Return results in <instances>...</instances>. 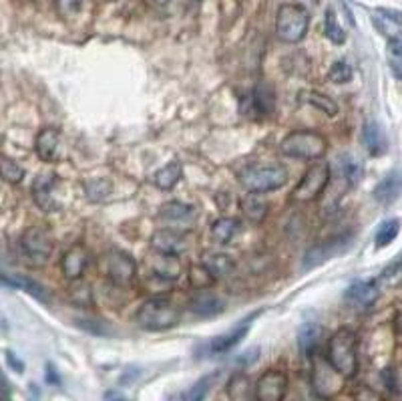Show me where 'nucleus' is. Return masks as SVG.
Listing matches in <instances>:
<instances>
[{
  "label": "nucleus",
  "instance_id": "nucleus-1",
  "mask_svg": "<svg viewBox=\"0 0 402 401\" xmlns=\"http://www.w3.org/2000/svg\"><path fill=\"white\" fill-rule=\"evenodd\" d=\"M326 361L332 371L352 379L358 373V335L352 329H338L326 347Z\"/></svg>",
  "mask_w": 402,
  "mask_h": 401
},
{
  "label": "nucleus",
  "instance_id": "nucleus-2",
  "mask_svg": "<svg viewBox=\"0 0 402 401\" xmlns=\"http://www.w3.org/2000/svg\"><path fill=\"white\" fill-rule=\"evenodd\" d=\"M179 319H182L179 307L173 301L165 298V296L147 298L135 313L137 325L141 327L143 331H151V333L169 331V329L179 325Z\"/></svg>",
  "mask_w": 402,
  "mask_h": 401
},
{
  "label": "nucleus",
  "instance_id": "nucleus-3",
  "mask_svg": "<svg viewBox=\"0 0 402 401\" xmlns=\"http://www.w3.org/2000/svg\"><path fill=\"white\" fill-rule=\"evenodd\" d=\"M288 178L290 174L282 163H252L237 174L240 184L246 187L249 194H266V192L280 190L285 186Z\"/></svg>",
  "mask_w": 402,
  "mask_h": 401
},
{
  "label": "nucleus",
  "instance_id": "nucleus-4",
  "mask_svg": "<svg viewBox=\"0 0 402 401\" xmlns=\"http://www.w3.org/2000/svg\"><path fill=\"white\" fill-rule=\"evenodd\" d=\"M310 27V14L300 4H282L276 14V37L296 45L306 37Z\"/></svg>",
  "mask_w": 402,
  "mask_h": 401
},
{
  "label": "nucleus",
  "instance_id": "nucleus-5",
  "mask_svg": "<svg viewBox=\"0 0 402 401\" xmlns=\"http://www.w3.org/2000/svg\"><path fill=\"white\" fill-rule=\"evenodd\" d=\"M280 149L292 160H320L328 149V141L324 135L302 129L285 135L280 144Z\"/></svg>",
  "mask_w": 402,
  "mask_h": 401
},
{
  "label": "nucleus",
  "instance_id": "nucleus-6",
  "mask_svg": "<svg viewBox=\"0 0 402 401\" xmlns=\"http://www.w3.org/2000/svg\"><path fill=\"white\" fill-rule=\"evenodd\" d=\"M97 270L103 277L105 281H109L115 286H125L129 284L135 274H137V262L133 260V256L127 255L125 250L111 248L97 260Z\"/></svg>",
  "mask_w": 402,
  "mask_h": 401
},
{
  "label": "nucleus",
  "instance_id": "nucleus-7",
  "mask_svg": "<svg viewBox=\"0 0 402 401\" xmlns=\"http://www.w3.org/2000/svg\"><path fill=\"white\" fill-rule=\"evenodd\" d=\"M328 182H330V163L318 161L310 165L306 170V174L302 175L298 186L292 190L290 200L294 204H310V202L318 200L324 194Z\"/></svg>",
  "mask_w": 402,
  "mask_h": 401
},
{
  "label": "nucleus",
  "instance_id": "nucleus-8",
  "mask_svg": "<svg viewBox=\"0 0 402 401\" xmlns=\"http://www.w3.org/2000/svg\"><path fill=\"white\" fill-rule=\"evenodd\" d=\"M54 242L49 230L40 226L26 228L20 236V252L30 267H42L51 258Z\"/></svg>",
  "mask_w": 402,
  "mask_h": 401
},
{
  "label": "nucleus",
  "instance_id": "nucleus-9",
  "mask_svg": "<svg viewBox=\"0 0 402 401\" xmlns=\"http://www.w3.org/2000/svg\"><path fill=\"white\" fill-rule=\"evenodd\" d=\"M59 187H61V178L54 172H42L32 182V200L42 212L52 214L61 210V200L57 196Z\"/></svg>",
  "mask_w": 402,
  "mask_h": 401
},
{
  "label": "nucleus",
  "instance_id": "nucleus-10",
  "mask_svg": "<svg viewBox=\"0 0 402 401\" xmlns=\"http://www.w3.org/2000/svg\"><path fill=\"white\" fill-rule=\"evenodd\" d=\"M352 244V234L346 232V234H338V236H332L324 242H318L316 246H312L308 250V255L304 256V268H314L318 265H322L326 260H330L332 256L342 255L350 248Z\"/></svg>",
  "mask_w": 402,
  "mask_h": 401
},
{
  "label": "nucleus",
  "instance_id": "nucleus-11",
  "mask_svg": "<svg viewBox=\"0 0 402 401\" xmlns=\"http://www.w3.org/2000/svg\"><path fill=\"white\" fill-rule=\"evenodd\" d=\"M288 375L282 371H266L260 375V379L256 381L254 388V397L256 401H284L285 393H288Z\"/></svg>",
  "mask_w": 402,
  "mask_h": 401
},
{
  "label": "nucleus",
  "instance_id": "nucleus-12",
  "mask_svg": "<svg viewBox=\"0 0 402 401\" xmlns=\"http://www.w3.org/2000/svg\"><path fill=\"white\" fill-rule=\"evenodd\" d=\"M260 313L261 310L247 315L246 319H242L240 322H235L234 329H230L225 335L213 337L208 345L209 355H221V353H227L230 349H234L235 345H240V341H242V339L247 335V331L252 329V322L256 321V317H258Z\"/></svg>",
  "mask_w": 402,
  "mask_h": 401
},
{
  "label": "nucleus",
  "instance_id": "nucleus-13",
  "mask_svg": "<svg viewBox=\"0 0 402 401\" xmlns=\"http://www.w3.org/2000/svg\"><path fill=\"white\" fill-rule=\"evenodd\" d=\"M91 262V255L83 244H73L65 255L61 256V270L66 281H81L85 270Z\"/></svg>",
  "mask_w": 402,
  "mask_h": 401
},
{
  "label": "nucleus",
  "instance_id": "nucleus-14",
  "mask_svg": "<svg viewBox=\"0 0 402 401\" xmlns=\"http://www.w3.org/2000/svg\"><path fill=\"white\" fill-rule=\"evenodd\" d=\"M151 248L155 252L179 256L187 250V236L179 228H163V230H159V232L153 234Z\"/></svg>",
  "mask_w": 402,
  "mask_h": 401
},
{
  "label": "nucleus",
  "instance_id": "nucleus-15",
  "mask_svg": "<svg viewBox=\"0 0 402 401\" xmlns=\"http://www.w3.org/2000/svg\"><path fill=\"white\" fill-rule=\"evenodd\" d=\"M244 113L252 117H268L273 113V89L266 83H260L252 93L244 97Z\"/></svg>",
  "mask_w": 402,
  "mask_h": 401
},
{
  "label": "nucleus",
  "instance_id": "nucleus-16",
  "mask_svg": "<svg viewBox=\"0 0 402 401\" xmlns=\"http://www.w3.org/2000/svg\"><path fill=\"white\" fill-rule=\"evenodd\" d=\"M149 270H151L149 277H155L159 281L173 284V282H177L179 274H182L179 256L163 255V252H155L153 250V256L149 258Z\"/></svg>",
  "mask_w": 402,
  "mask_h": 401
},
{
  "label": "nucleus",
  "instance_id": "nucleus-17",
  "mask_svg": "<svg viewBox=\"0 0 402 401\" xmlns=\"http://www.w3.org/2000/svg\"><path fill=\"white\" fill-rule=\"evenodd\" d=\"M380 286L377 281H354L344 293V301L356 308H370L377 303Z\"/></svg>",
  "mask_w": 402,
  "mask_h": 401
},
{
  "label": "nucleus",
  "instance_id": "nucleus-18",
  "mask_svg": "<svg viewBox=\"0 0 402 401\" xmlns=\"http://www.w3.org/2000/svg\"><path fill=\"white\" fill-rule=\"evenodd\" d=\"M189 310L201 319H211V317H218L225 310V303L218 294L209 293V291H197L189 298Z\"/></svg>",
  "mask_w": 402,
  "mask_h": 401
},
{
  "label": "nucleus",
  "instance_id": "nucleus-19",
  "mask_svg": "<svg viewBox=\"0 0 402 401\" xmlns=\"http://www.w3.org/2000/svg\"><path fill=\"white\" fill-rule=\"evenodd\" d=\"M402 194V170H392L384 175L374 187L372 196L378 204L389 206L392 202H396Z\"/></svg>",
  "mask_w": 402,
  "mask_h": 401
},
{
  "label": "nucleus",
  "instance_id": "nucleus-20",
  "mask_svg": "<svg viewBox=\"0 0 402 401\" xmlns=\"http://www.w3.org/2000/svg\"><path fill=\"white\" fill-rule=\"evenodd\" d=\"M61 149V132L57 127H42L35 139V151L42 161H54Z\"/></svg>",
  "mask_w": 402,
  "mask_h": 401
},
{
  "label": "nucleus",
  "instance_id": "nucleus-21",
  "mask_svg": "<svg viewBox=\"0 0 402 401\" xmlns=\"http://www.w3.org/2000/svg\"><path fill=\"white\" fill-rule=\"evenodd\" d=\"M2 284L8 286V289H16V291L30 294V296H35L40 303H51L49 291L40 282L30 279V277H25V274H2Z\"/></svg>",
  "mask_w": 402,
  "mask_h": 401
},
{
  "label": "nucleus",
  "instance_id": "nucleus-22",
  "mask_svg": "<svg viewBox=\"0 0 402 401\" xmlns=\"http://www.w3.org/2000/svg\"><path fill=\"white\" fill-rule=\"evenodd\" d=\"M362 144L366 147V151L370 153V156H382V153H386V149H389V144H386V135L382 132V127L378 125L377 121H364L362 125Z\"/></svg>",
  "mask_w": 402,
  "mask_h": 401
},
{
  "label": "nucleus",
  "instance_id": "nucleus-23",
  "mask_svg": "<svg viewBox=\"0 0 402 401\" xmlns=\"http://www.w3.org/2000/svg\"><path fill=\"white\" fill-rule=\"evenodd\" d=\"M320 337H322V327H320V325H316V322H304L298 331L300 353L310 359L312 355L316 353L318 345H320Z\"/></svg>",
  "mask_w": 402,
  "mask_h": 401
},
{
  "label": "nucleus",
  "instance_id": "nucleus-24",
  "mask_svg": "<svg viewBox=\"0 0 402 401\" xmlns=\"http://www.w3.org/2000/svg\"><path fill=\"white\" fill-rule=\"evenodd\" d=\"M242 214L246 216L252 224H261L268 216V202L261 198L260 194H247L240 200Z\"/></svg>",
  "mask_w": 402,
  "mask_h": 401
},
{
  "label": "nucleus",
  "instance_id": "nucleus-25",
  "mask_svg": "<svg viewBox=\"0 0 402 401\" xmlns=\"http://www.w3.org/2000/svg\"><path fill=\"white\" fill-rule=\"evenodd\" d=\"M201 265L208 268L215 279H225L234 272L235 260L230 255H223V252H209V255H203Z\"/></svg>",
  "mask_w": 402,
  "mask_h": 401
},
{
  "label": "nucleus",
  "instance_id": "nucleus-26",
  "mask_svg": "<svg viewBox=\"0 0 402 401\" xmlns=\"http://www.w3.org/2000/svg\"><path fill=\"white\" fill-rule=\"evenodd\" d=\"M195 210L194 206L183 204V202H167L159 208V218H163L169 224H182V222H189L194 220Z\"/></svg>",
  "mask_w": 402,
  "mask_h": 401
},
{
  "label": "nucleus",
  "instance_id": "nucleus-27",
  "mask_svg": "<svg viewBox=\"0 0 402 401\" xmlns=\"http://www.w3.org/2000/svg\"><path fill=\"white\" fill-rule=\"evenodd\" d=\"M240 228H242V224H240L237 218L223 216V218L215 220V222L211 224V238H213V242L221 244V246H223V244H230V242L237 236Z\"/></svg>",
  "mask_w": 402,
  "mask_h": 401
},
{
  "label": "nucleus",
  "instance_id": "nucleus-28",
  "mask_svg": "<svg viewBox=\"0 0 402 401\" xmlns=\"http://www.w3.org/2000/svg\"><path fill=\"white\" fill-rule=\"evenodd\" d=\"M183 175L182 161L173 160L169 161L167 165H163L161 170H157L153 174V184H155L159 190H173V187L179 184Z\"/></svg>",
  "mask_w": 402,
  "mask_h": 401
},
{
  "label": "nucleus",
  "instance_id": "nucleus-29",
  "mask_svg": "<svg viewBox=\"0 0 402 401\" xmlns=\"http://www.w3.org/2000/svg\"><path fill=\"white\" fill-rule=\"evenodd\" d=\"M300 99H302L304 103L312 105L314 109L322 111L328 117H336L338 111H340L336 99H332L330 95L320 93V91H304V93H300Z\"/></svg>",
  "mask_w": 402,
  "mask_h": 401
},
{
  "label": "nucleus",
  "instance_id": "nucleus-30",
  "mask_svg": "<svg viewBox=\"0 0 402 401\" xmlns=\"http://www.w3.org/2000/svg\"><path fill=\"white\" fill-rule=\"evenodd\" d=\"M340 172L344 175V180L348 182V186L354 187L360 184V180H362L364 175V170H362V163L356 160V158H352L348 153H344V156H340Z\"/></svg>",
  "mask_w": 402,
  "mask_h": 401
},
{
  "label": "nucleus",
  "instance_id": "nucleus-31",
  "mask_svg": "<svg viewBox=\"0 0 402 401\" xmlns=\"http://www.w3.org/2000/svg\"><path fill=\"white\" fill-rule=\"evenodd\" d=\"M85 194L91 202H105L113 194V184L107 178H95L85 182Z\"/></svg>",
  "mask_w": 402,
  "mask_h": 401
},
{
  "label": "nucleus",
  "instance_id": "nucleus-32",
  "mask_svg": "<svg viewBox=\"0 0 402 401\" xmlns=\"http://www.w3.org/2000/svg\"><path fill=\"white\" fill-rule=\"evenodd\" d=\"M401 232V220L396 218H390V220H384L377 230V236H374V242H377L378 248H384L389 246L390 242H394V238L398 236Z\"/></svg>",
  "mask_w": 402,
  "mask_h": 401
},
{
  "label": "nucleus",
  "instance_id": "nucleus-33",
  "mask_svg": "<svg viewBox=\"0 0 402 401\" xmlns=\"http://www.w3.org/2000/svg\"><path fill=\"white\" fill-rule=\"evenodd\" d=\"M324 35L326 39L334 42V45H344L346 42V33H344V28L340 27L336 14H334L332 8H328L324 14Z\"/></svg>",
  "mask_w": 402,
  "mask_h": 401
},
{
  "label": "nucleus",
  "instance_id": "nucleus-34",
  "mask_svg": "<svg viewBox=\"0 0 402 401\" xmlns=\"http://www.w3.org/2000/svg\"><path fill=\"white\" fill-rule=\"evenodd\" d=\"M215 281H218V279H215L201 262L189 268V284H191L194 289H197V291H208V286H211Z\"/></svg>",
  "mask_w": 402,
  "mask_h": 401
},
{
  "label": "nucleus",
  "instance_id": "nucleus-35",
  "mask_svg": "<svg viewBox=\"0 0 402 401\" xmlns=\"http://www.w3.org/2000/svg\"><path fill=\"white\" fill-rule=\"evenodd\" d=\"M0 174L6 184H18L25 178V170L18 165V161H14L8 156H2V163H0Z\"/></svg>",
  "mask_w": 402,
  "mask_h": 401
},
{
  "label": "nucleus",
  "instance_id": "nucleus-36",
  "mask_svg": "<svg viewBox=\"0 0 402 401\" xmlns=\"http://www.w3.org/2000/svg\"><path fill=\"white\" fill-rule=\"evenodd\" d=\"M352 75H354V71L352 67L346 63V61H336L330 71H328V79L332 81V83H336V85H344V83H348L352 79Z\"/></svg>",
  "mask_w": 402,
  "mask_h": 401
},
{
  "label": "nucleus",
  "instance_id": "nucleus-37",
  "mask_svg": "<svg viewBox=\"0 0 402 401\" xmlns=\"http://www.w3.org/2000/svg\"><path fill=\"white\" fill-rule=\"evenodd\" d=\"M211 381H213V377L209 375V377H201L199 381H195L194 385L189 388V391L185 393V400L183 401H203L206 400V395L209 393V388H211Z\"/></svg>",
  "mask_w": 402,
  "mask_h": 401
},
{
  "label": "nucleus",
  "instance_id": "nucleus-38",
  "mask_svg": "<svg viewBox=\"0 0 402 401\" xmlns=\"http://www.w3.org/2000/svg\"><path fill=\"white\" fill-rule=\"evenodd\" d=\"M389 57H390V67L402 69V37H390L389 39Z\"/></svg>",
  "mask_w": 402,
  "mask_h": 401
},
{
  "label": "nucleus",
  "instance_id": "nucleus-39",
  "mask_svg": "<svg viewBox=\"0 0 402 401\" xmlns=\"http://www.w3.org/2000/svg\"><path fill=\"white\" fill-rule=\"evenodd\" d=\"M54 2H57L59 13L63 14V16H73V14L78 13L81 4H83L85 0H54Z\"/></svg>",
  "mask_w": 402,
  "mask_h": 401
},
{
  "label": "nucleus",
  "instance_id": "nucleus-40",
  "mask_svg": "<svg viewBox=\"0 0 402 401\" xmlns=\"http://www.w3.org/2000/svg\"><path fill=\"white\" fill-rule=\"evenodd\" d=\"M171 2H173V0H147V4L153 6L155 11H167Z\"/></svg>",
  "mask_w": 402,
  "mask_h": 401
},
{
  "label": "nucleus",
  "instance_id": "nucleus-41",
  "mask_svg": "<svg viewBox=\"0 0 402 401\" xmlns=\"http://www.w3.org/2000/svg\"><path fill=\"white\" fill-rule=\"evenodd\" d=\"M394 333L402 341V310H398L396 317H394Z\"/></svg>",
  "mask_w": 402,
  "mask_h": 401
},
{
  "label": "nucleus",
  "instance_id": "nucleus-42",
  "mask_svg": "<svg viewBox=\"0 0 402 401\" xmlns=\"http://www.w3.org/2000/svg\"><path fill=\"white\" fill-rule=\"evenodd\" d=\"M6 355H8V361H11V365H13V367H16V371H23V365L16 361L13 355H11V353H6Z\"/></svg>",
  "mask_w": 402,
  "mask_h": 401
},
{
  "label": "nucleus",
  "instance_id": "nucleus-43",
  "mask_svg": "<svg viewBox=\"0 0 402 401\" xmlns=\"http://www.w3.org/2000/svg\"><path fill=\"white\" fill-rule=\"evenodd\" d=\"M187 8H191V4H199V0H183Z\"/></svg>",
  "mask_w": 402,
  "mask_h": 401
}]
</instances>
